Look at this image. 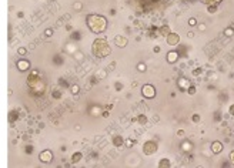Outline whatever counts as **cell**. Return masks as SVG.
<instances>
[{
  "instance_id": "cell-1",
  "label": "cell",
  "mask_w": 234,
  "mask_h": 168,
  "mask_svg": "<svg viewBox=\"0 0 234 168\" xmlns=\"http://www.w3.org/2000/svg\"><path fill=\"white\" fill-rule=\"evenodd\" d=\"M86 23L93 33H103L107 29V19L100 14H88L86 17Z\"/></svg>"
},
{
  "instance_id": "cell-2",
  "label": "cell",
  "mask_w": 234,
  "mask_h": 168,
  "mask_svg": "<svg viewBox=\"0 0 234 168\" xmlns=\"http://www.w3.org/2000/svg\"><path fill=\"white\" fill-rule=\"evenodd\" d=\"M27 86L34 96H41L46 91V84L41 80L37 71H31L27 77Z\"/></svg>"
},
{
  "instance_id": "cell-3",
  "label": "cell",
  "mask_w": 234,
  "mask_h": 168,
  "mask_svg": "<svg viewBox=\"0 0 234 168\" xmlns=\"http://www.w3.org/2000/svg\"><path fill=\"white\" fill-rule=\"evenodd\" d=\"M92 51L96 57L103 58V57H107V56L112 53V49H110L109 43H107L104 39H96V40L93 41Z\"/></svg>"
},
{
  "instance_id": "cell-4",
  "label": "cell",
  "mask_w": 234,
  "mask_h": 168,
  "mask_svg": "<svg viewBox=\"0 0 234 168\" xmlns=\"http://www.w3.org/2000/svg\"><path fill=\"white\" fill-rule=\"evenodd\" d=\"M157 142L154 141H146L144 144H143V154L144 155H153V154H156L157 152Z\"/></svg>"
},
{
  "instance_id": "cell-5",
  "label": "cell",
  "mask_w": 234,
  "mask_h": 168,
  "mask_svg": "<svg viewBox=\"0 0 234 168\" xmlns=\"http://www.w3.org/2000/svg\"><path fill=\"white\" fill-rule=\"evenodd\" d=\"M141 94L146 98H154L156 97V88L151 84H144L141 88Z\"/></svg>"
},
{
  "instance_id": "cell-6",
  "label": "cell",
  "mask_w": 234,
  "mask_h": 168,
  "mask_svg": "<svg viewBox=\"0 0 234 168\" xmlns=\"http://www.w3.org/2000/svg\"><path fill=\"white\" fill-rule=\"evenodd\" d=\"M39 160H40L43 164H49L53 160V152L50 150H43V151L39 154Z\"/></svg>"
},
{
  "instance_id": "cell-7",
  "label": "cell",
  "mask_w": 234,
  "mask_h": 168,
  "mask_svg": "<svg viewBox=\"0 0 234 168\" xmlns=\"http://www.w3.org/2000/svg\"><path fill=\"white\" fill-rule=\"evenodd\" d=\"M166 41L169 46H177L180 43V36L177 33H170L169 36L166 37Z\"/></svg>"
},
{
  "instance_id": "cell-8",
  "label": "cell",
  "mask_w": 234,
  "mask_h": 168,
  "mask_svg": "<svg viewBox=\"0 0 234 168\" xmlns=\"http://www.w3.org/2000/svg\"><path fill=\"white\" fill-rule=\"evenodd\" d=\"M16 67L20 71H27L30 68V61L26 60V58H20V60H17Z\"/></svg>"
},
{
  "instance_id": "cell-9",
  "label": "cell",
  "mask_w": 234,
  "mask_h": 168,
  "mask_svg": "<svg viewBox=\"0 0 234 168\" xmlns=\"http://www.w3.org/2000/svg\"><path fill=\"white\" fill-rule=\"evenodd\" d=\"M127 43H129V40H127V37H124V36H116L114 37V44L117 46V47H120V49H123V47H126L127 46Z\"/></svg>"
},
{
  "instance_id": "cell-10",
  "label": "cell",
  "mask_w": 234,
  "mask_h": 168,
  "mask_svg": "<svg viewBox=\"0 0 234 168\" xmlns=\"http://www.w3.org/2000/svg\"><path fill=\"white\" fill-rule=\"evenodd\" d=\"M179 57H180L179 51H169V53H167V63H170V64L177 63Z\"/></svg>"
},
{
  "instance_id": "cell-11",
  "label": "cell",
  "mask_w": 234,
  "mask_h": 168,
  "mask_svg": "<svg viewBox=\"0 0 234 168\" xmlns=\"http://www.w3.org/2000/svg\"><path fill=\"white\" fill-rule=\"evenodd\" d=\"M211 151H213L214 154H220V152L223 151V142L214 141L213 144H211Z\"/></svg>"
},
{
  "instance_id": "cell-12",
  "label": "cell",
  "mask_w": 234,
  "mask_h": 168,
  "mask_svg": "<svg viewBox=\"0 0 234 168\" xmlns=\"http://www.w3.org/2000/svg\"><path fill=\"white\" fill-rule=\"evenodd\" d=\"M123 144H124V138H123L122 135H114V137H113V145H114V147L120 148V147H123Z\"/></svg>"
},
{
  "instance_id": "cell-13",
  "label": "cell",
  "mask_w": 234,
  "mask_h": 168,
  "mask_svg": "<svg viewBox=\"0 0 234 168\" xmlns=\"http://www.w3.org/2000/svg\"><path fill=\"white\" fill-rule=\"evenodd\" d=\"M159 33H160V36L167 37L170 33H171V30H170V26H169V24H164V26H161L159 29Z\"/></svg>"
},
{
  "instance_id": "cell-14",
  "label": "cell",
  "mask_w": 234,
  "mask_h": 168,
  "mask_svg": "<svg viewBox=\"0 0 234 168\" xmlns=\"http://www.w3.org/2000/svg\"><path fill=\"white\" fill-rule=\"evenodd\" d=\"M102 113H103V110H102V107H98V105H92V107H90V114L94 115V117L102 115Z\"/></svg>"
},
{
  "instance_id": "cell-15",
  "label": "cell",
  "mask_w": 234,
  "mask_h": 168,
  "mask_svg": "<svg viewBox=\"0 0 234 168\" xmlns=\"http://www.w3.org/2000/svg\"><path fill=\"white\" fill-rule=\"evenodd\" d=\"M82 158H83V154L80 151H77V152H74V154L71 155V162H73V164H77Z\"/></svg>"
},
{
  "instance_id": "cell-16",
  "label": "cell",
  "mask_w": 234,
  "mask_h": 168,
  "mask_svg": "<svg viewBox=\"0 0 234 168\" xmlns=\"http://www.w3.org/2000/svg\"><path fill=\"white\" fill-rule=\"evenodd\" d=\"M179 86L180 88H189V86H190V83H189V80H186V78H180L179 80Z\"/></svg>"
},
{
  "instance_id": "cell-17",
  "label": "cell",
  "mask_w": 234,
  "mask_h": 168,
  "mask_svg": "<svg viewBox=\"0 0 234 168\" xmlns=\"http://www.w3.org/2000/svg\"><path fill=\"white\" fill-rule=\"evenodd\" d=\"M200 2L206 6H211V4H220L221 0H200Z\"/></svg>"
},
{
  "instance_id": "cell-18",
  "label": "cell",
  "mask_w": 234,
  "mask_h": 168,
  "mask_svg": "<svg viewBox=\"0 0 234 168\" xmlns=\"http://www.w3.org/2000/svg\"><path fill=\"white\" fill-rule=\"evenodd\" d=\"M17 117H19V113H17L16 110H12L10 113H9V121H16Z\"/></svg>"
},
{
  "instance_id": "cell-19",
  "label": "cell",
  "mask_w": 234,
  "mask_h": 168,
  "mask_svg": "<svg viewBox=\"0 0 234 168\" xmlns=\"http://www.w3.org/2000/svg\"><path fill=\"white\" fill-rule=\"evenodd\" d=\"M181 148H183V151H190L191 148H193V144L191 142H189V141H184L183 144H181Z\"/></svg>"
},
{
  "instance_id": "cell-20",
  "label": "cell",
  "mask_w": 234,
  "mask_h": 168,
  "mask_svg": "<svg viewBox=\"0 0 234 168\" xmlns=\"http://www.w3.org/2000/svg\"><path fill=\"white\" fill-rule=\"evenodd\" d=\"M170 161L169 160H167V158H161V160H160V162H159V167L160 168H164V167H170Z\"/></svg>"
},
{
  "instance_id": "cell-21",
  "label": "cell",
  "mask_w": 234,
  "mask_h": 168,
  "mask_svg": "<svg viewBox=\"0 0 234 168\" xmlns=\"http://www.w3.org/2000/svg\"><path fill=\"white\" fill-rule=\"evenodd\" d=\"M137 121H139L140 125H146L147 124V117L144 114H140L139 117H137Z\"/></svg>"
},
{
  "instance_id": "cell-22",
  "label": "cell",
  "mask_w": 234,
  "mask_h": 168,
  "mask_svg": "<svg viewBox=\"0 0 234 168\" xmlns=\"http://www.w3.org/2000/svg\"><path fill=\"white\" fill-rule=\"evenodd\" d=\"M224 34H226L227 37L234 36V29H233V27H227V29H224Z\"/></svg>"
},
{
  "instance_id": "cell-23",
  "label": "cell",
  "mask_w": 234,
  "mask_h": 168,
  "mask_svg": "<svg viewBox=\"0 0 234 168\" xmlns=\"http://www.w3.org/2000/svg\"><path fill=\"white\" fill-rule=\"evenodd\" d=\"M217 6L218 4H211V6H207V12H208V13H216V12H217Z\"/></svg>"
},
{
  "instance_id": "cell-24",
  "label": "cell",
  "mask_w": 234,
  "mask_h": 168,
  "mask_svg": "<svg viewBox=\"0 0 234 168\" xmlns=\"http://www.w3.org/2000/svg\"><path fill=\"white\" fill-rule=\"evenodd\" d=\"M146 64H144V63H139V64H137V70H139L140 71V73H144V71H146Z\"/></svg>"
},
{
  "instance_id": "cell-25",
  "label": "cell",
  "mask_w": 234,
  "mask_h": 168,
  "mask_svg": "<svg viewBox=\"0 0 234 168\" xmlns=\"http://www.w3.org/2000/svg\"><path fill=\"white\" fill-rule=\"evenodd\" d=\"M26 53H27V49H26V47H19V49H17V54H19V56H26Z\"/></svg>"
},
{
  "instance_id": "cell-26",
  "label": "cell",
  "mask_w": 234,
  "mask_h": 168,
  "mask_svg": "<svg viewBox=\"0 0 234 168\" xmlns=\"http://www.w3.org/2000/svg\"><path fill=\"white\" fill-rule=\"evenodd\" d=\"M196 87H194V86H189V88H187V93H189V94L190 96H194L196 94Z\"/></svg>"
},
{
  "instance_id": "cell-27",
  "label": "cell",
  "mask_w": 234,
  "mask_h": 168,
  "mask_svg": "<svg viewBox=\"0 0 234 168\" xmlns=\"http://www.w3.org/2000/svg\"><path fill=\"white\" fill-rule=\"evenodd\" d=\"M24 151H26V154H33L34 147H33V145H27V147L24 148Z\"/></svg>"
},
{
  "instance_id": "cell-28",
  "label": "cell",
  "mask_w": 234,
  "mask_h": 168,
  "mask_svg": "<svg viewBox=\"0 0 234 168\" xmlns=\"http://www.w3.org/2000/svg\"><path fill=\"white\" fill-rule=\"evenodd\" d=\"M200 120H201L200 114H193V117H191V121H193V123H200Z\"/></svg>"
},
{
  "instance_id": "cell-29",
  "label": "cell",
  "mask_w": 234,
  "mask_h": 168,
  "mask_svg": "<svg viewBox=\"0 0 234 168\" xmlns=\"http://www.w3.org/2000/svg\"><path fill=\"white\" fill-rule=\"evenodd\" d=\"M82 7H83V4L80 3V2H76V3L73 4V9H74V10H82Z\"/></svg>"
},
{
  "instance_id": "cell-30",
  "label": "cell",
  "mask_w": 234,
  "mask_h": 168,
  "mask_svg": "<svg viewBox=\"0 0 234 168\" xmlns=\"http://www.w3.org/2000/svg\"><path fill=\"white\" fill-rule=\"evenodd\" d=\"M70 90H71V94H77V93H79V86H77V84H74V86H71V88H70Z\"/></svg>"
},
{
  "instance_id": "cell-31",
  "label": "cell",
  "mask_w": 234,
  "mask_h": 168,
  "mask_svg": "<svg viewBox=\"0 0 234 168\" xmlns=\"http://www.w3.org/2000/svg\"><path fill=\"white\" fill-rule=\"evenodd\" d=\"M197 24V20L194 19V17H191V19H189V26H191V27H194Z\"/></svg>"
},
{
  "instance_id": "cell-32",
  "label": "cell",
  "mask_w": 234,
  "mask_h": 168,
  "mask_svg": "<svg viewBox=\"0 0 234 168\" xmlns=\"http://www.w3.org/2000/svg\"><path fill=\"white\" fill-rule=\"evenodd\" d=\"M61 97V93L59 90H55L53 91V98H60Z\"/></svg>"
},
{
  "instance_id": "cell-33",
  "label": "cell",
  "mask_w": 234,
  "mask_h": 168,
  "mask_svg": "<svg viewBox=\"0 0 234 168\" xmlns=\"http://www.w3.org/2000/svg\"><path fill=\"white\" fill-rule=\"evenodd\" d=\"M44 34H46V36H47V37L53 36V30H51V29H47V30L44 31Z\"/></svg>"
},
{
  "instance_id": "cell-34",
  "label": "cell",
  "mask_w": 234,
  "mask_h": 168,
  "mask_svg": "<svg viewBox=\"0 0 234 168\" xmlns=\"http://www.w3.org/2000/svg\"><path fill=\"white\" fill-rule=\"evenodd\" d=\"M76 60L82 61V60H83V54H82V53H76Z\"/></svg>"
},
{
  "instance_id": "cell-35",
  "label": "cell",
  "mask_w": 234,
  "mask_h": 168,
  "mask_svg": "<svg viewBox=\"0 0 234 168\" xmlns=\"http://www.w3.org/2000/svg\"><path fill=\"white\" fill-rule=\"evenodd\" d=\"M228 113H230V115H233V117H234V104L230 105V108H228Z\"/></svg>"
},
{
  "instance_id": "cell-36",
  "label": "cell",
  "mask_w": 234,
  "mask_h": 168,
  "mask_svg": "<svg viewBox=\"0 0 234 168\" xmlns=\"http://www.w3.org/2000/svg\"><path fill=\"white\" fill-rule=\"evenodd\" d=\"M198 30H200V31H204V30H206V24H203V23L198 24Z\"/></svg>"
},
{
  "instance_id": "cell-37",
  "label": "cell",
  "mask_w": 234,
  "mask_h": 168,
  "mask_svg": "<svg viewBox=\"0 0 234 168\" xmlns=\"http://www.w3.org/2000/svg\"><path fill=\"white\" fill-rule=\"evenodd\" d=\"M122 88H123V84H120V83H116V90H122Z\"/></svg>"
},
{
  "instance_id": "cell-38",
  "label": "cell",
  "mask_w": 234,
  "mask_h": 168,
  "mask_svg": "<svg viewBox=\"0 0 234 168\" xmlns=\"http://www.w3.org/2000/svg\"><path fill=\"white\" fill-rule=\"evenodd\" d=\"M102 115H103V117H104V118H107V117H109V115H110V113H109V111H103V113H102Z\"/></svg>"
},
{
  "instance_id": "cell-39",
  "label": "cell",
  "mask_w": 234,
  "mask_h": 168,
  "mask_svg": "<svg viewBox=\"0 0 234 168\" xmlns=\"http://www.w3.org/2000/svg\"><path fill=\"white\" fill-rule=\"evenodd\" d=\"M160 50H161V49H160L159 46H154V49H153V51H154V53H160Z\"/></svg>"
},
{
  "instance_id": "cell-40",
  "label": "cell",
  "mask_w": 234,
  "mask_h": 168,
  "mask_svg": "<svg viewBox=\"0 0 234 168\" xmlns=\"http://www.w3.org/2000/svg\"><path fill=\"white\" fill-rule=\"evenodd\" d=\"M60 84H61V86H64V87H69V86H67V83H66V81L63 80V78H60Z\"/></svg>"
},
{
  "instance_id": "cell-41",
  "label": "cell",
  "mask_w": 234,
  "mask_h": 168,
  "mask_svg": "<svg viewBox=\"0 0 234 168\" xmlns=\"http://www.w3.org/2000/svg\"><path fill=\"white\" fill-rule=\"evenodd\" d=\"M126 145H127V147H131L133 141H131V140H127V141H126Z\"/></svg>"
},
{
  "instance_id": "cell-42",
  "label": "cell",
  "mask_w": 234,
  "mask_h": 168,
  "mask_svg": "<svg viewBox=\"0 0 234 168\" xmlns=\"http://www.w3.org/2000/svg\"><path fill=\"white\" fill-rule=\"evenodd\" d=\"M230 160H231V162L234 164V151H231V152H230Z\"/></svg>"
},
{
  "instance_id": "cell-43",
  "label": "cell",
  "mask_w": 234,
  "mask_h": 168,
  "mask_svg": "<svg viewBox=\"0 0 234 168\" xmlns=\"http://www.w3.org/2000/svg\"><path fill=\"white\" fill-rule=\"evenodd\" d=\"M76 50V47H71V44H70V47L67 46V51H74Z\"/></svg>"
},
{
  "instance_id": "cell-44",
  "label": "cell",
  "mask_w": 234,
  "mask_h": 168,
  "mask_svg": "<svg viewBox=\"0 0 234 168\" xmlns=\"http://www.w3.org/2000/svg\"><path fill=\"white\" fill-rule=\"evenodd\" d=\"M71 37H73V39H79V33H77V31H76V33H73V36H71Z\"/></svg>"
},
{
  "instance_id": "cell-45",
  "label": "cell",
  "mask_w": 234,
  "mask_h": 168,
  "mask_svg": "<svg viewBox=\"0 0 234 168\" xmlns=\"http://www.w3.org/2000/svg\"><path fill=\"white\" fill-rule=\"evenodd\" d=\"M177 134H179V135H180V137H183V135H184V131H183V130H180V131H179V133H177Z\"/></svg>"
},
{
  "instance_id": "cell-46",
  "label": "cell",
  "mask_w": 234,
  "mask_h": 168,
  "mask_svg": "<svg viewBox=\"0 0 234 168\" xmlns=\"http://www.w3.org/2000/svg\"><path fill=\"white\" fill-rule=\"evenodd\" d=\"M114 67H116V63H112V64H110V70H113Z\"/></svg>"
},
{
  "instance_id": "cell-47",
  "label": "cell",
  "mask_w": 234,
  "mask_h": 168,
  "mask_svg": "<svg viewBox=\"0 0 234 168\" xmlns=\"http://www.w3.org/2000/svg\"><path fill=\"white\" fill-rule=\"evenodd\" d=\"M53 2H55V0H53Z\"/></svg>"
}]
</instances>
